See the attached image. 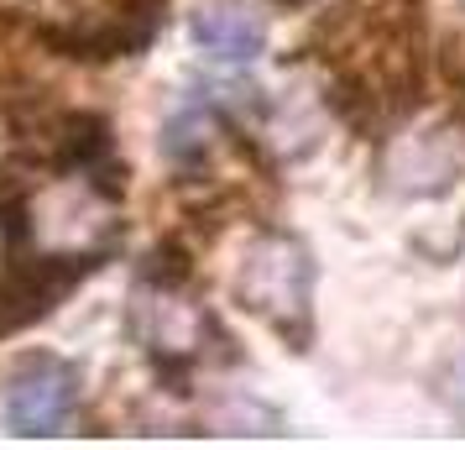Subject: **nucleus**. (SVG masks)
Listing matches in <instances>:
<instances>
[{"instance_id": "423d86ee", "label": "nucleus", "mask_w": 465, "mask_h": 450, "mask_svg": "<svg viewBox=\"0 0 465 450\" xmlns=\"http://www.w3.org/2000/svg\"><path fill=\"white\" fill-rule=\"evenodd\" d=\"M193 43L199 53L210 58V64H225V68H241L262 58V47H267V22L256 16L246 0H204L199 11H193Z\"/></svg>"}, {"instance_id": "6e6552de", "label": "nucleus", "mask_w": 465, "mask_h": 450, "mask_svg": "<svg viewBox=\"0 0 465 450\" xmlns=\"http://www.w3.org/2000/svg\"><path fill=\"white\" fill-rule=\"evenodd\" d=\"M214 131H220L214 105H183L168 126H163V152H168V163L173 168H199V163L210 157Z\"/></svg>"}, {"instance_id": "f8f14e48", "label": "nucleus", "mask_w": 465, "mask_h": 450, "mask_svg": "<svg viewBox=\"0 0 465 450\" xmlns=\"http://www.w3.org/2000/svg\"><path fill=\"white\" fill-rule=\"evenodd\" d=\"M288 5H303V0H288Z\"/></svg>"}, {"instance_id": "f257e3e1", "label": "nucleus", "mask_w": 465, "mask_h": 450, "mask_svg": "<svg viewBox=\"0 0 465 450\" xmlns=\"http://www.w3.org/2000/svg\"><path fill=\"white\" fill-rule=\"evenodd\" d=\"M235 304L267 325L277 341L309 351V341H314V257H309V246L282 231H262L241 257Z\"/></svg>"}, {"instance_id": "1a4fd4ad", "label": "nucleus", "mask_w": 465, "mask_h": 450, "mask_svg": "<svg viewBox=\"0 0 465 450\" xmlns=\"http://www.w3.org/2000/svg\"><path fill=\"white\" fill-rule=\"evenodd\" d=\"M142 283L152 288H189L193 283V252L183 236H163L142 262Z\"/></svg>"}, {"instance_id": "39448f33", "label": "nucleus", "mask_w": 465, "mask_h": 450, "mask_svg": "<svg viewBox=\"0 0 465 450\" xmlns=\"http://www.w3.org/2000/svg\"><path fill=\"white\" fill-rule=\"evenodd\" d=\"M465 168V142L455 126H429L419 136H402L387 152V178L402 194H444L450 178H460Z\"/></svg>"}, {"instance_id": "f03ea898", "label": "nucleus", "mask_w": 465, "mask_h": 450, "mask_svg": "<svg viewBox=\"0 0 465 450\" xmlns=\"http://www.w3.org/2000/svg\"><path fill=\"white\" fill-rule=\"evenodd\" d=\"M110 252H22L5 246V267H0V335H16L26 325L53 315L58 304L105 267Z\"/></svg>"}, {"instance_id": "20e7f679", "label": "nucleus", "mask_w": 465, "mask_h": 450, "mask_svg": "<svg viewBox=\"0 0 465 450\" xmlns=\"http://www.w3.org/2000/svg\"><path fill=\"white\" fill-rule=\"evenodd\" d=\"M79 408V366L53 351H26L5 383V425L11 435H64Z\"/></svg>"}, {"instance_id": "7ed1b4c3", "label": "nucleus", "mask_w": 465, "mask_h": 450, "mask_svg": "<svg viewBox=\"0 0 465 450\" xmlns=\"http://www.w3.org/2000/svg\"><path fill=\"white\" fill-rule=\"evenodd\" d=\"M32 37L53 58H68V64H115V58L147 53L152 37H157V26L136 22L131 11H121L115 0H105V5H74V11L37 16Z\"/></svg>"}, {"instance_id": "9b49d317", "label": "nucleus", "mask_w": 465, "mask_h": 450, "mask_svg": "<svg viewBox=\"0 0 465 450\" xmlns=\"http://www.w3.org/2000/svg\"><path fill=\"white\" fill-rule=\"evenodd\" d=\"M460 404H465V377H460Z\"/></svg>"}, {"instance_id": "0eeeda50", "label": "nucleus", "mask_w": 465, "mask_h": 450, "mask_svg": "<svg viewBox=\"0 0 465 450\" xmlns=\"http://www.w3.org/2000/svg\"><path fill=\"white\" fill-rule=\"evenodd\" d=\"M47 163L37 152H11L0 163V236L5 246H26L32 241V215H37V173Z\"/></svg>"}, {"instance_id": "9d476101", "label": "nucleus", "mask_w": 465, "mask_h": 450, "mask_svg": "<svg viewBox=\"0 0 465 450\" xmlns=\"http://www.w3.org/2000/svg\"><path fill=\"white\" fill-rule=\"evenodd\" d=\"M440 74L455 95H465V32H450L440 43Z\"/></svg>"}]
</instances>
